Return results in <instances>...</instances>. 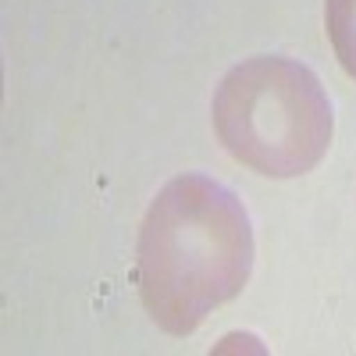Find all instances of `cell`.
Returning <instances> with one entry per match:
<instances>
[{
  "label": "cell",
  "instance_id": "3",
  "mask_svg": "<svg viewBox=\"0 0 356 356\" xmlns=\"http://www.w3.org/2000/svg\"><path fill=\"white\" fill-rule=\"evenodd\" d=\"M324 33L342 72L356 82V0H324Z\"/></svg>",
  "mask_w": 356,
  "mask_h": 356
},
{
  "label": "cell",
  "instance_id": "2",
  "mask_svg": "<svg viewBox=\"0 0 356 356\" xmlns=\"http://www.w3.org/2000/svg\"><path fill=\"white\" fill-rule=\"evenodd\" d=\"M225 154L260 178L310 175L332 146L335 111L321 79L285 54H257L225 72L211 100Z\"/></svg>",
  "mask_w": 356,
  "mask_h": 356
},
{
  "label": "cell",
  "instance_id": "1",
  "mask_svg": "<svg viewBox=\"0 0 356 356\" xmlns=\"http://www.w3.org/2000/svg\"><path fill=\"white\" fill-rule=\"evenodd\" d=\"M250 271V214L228 186L186 171L157 189L136 239V289L161 332L193 335L246 289Z\"/></svg>",
  "mask_w": 356,
  "mask_h": 356
}]
</instances>
